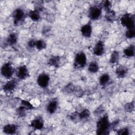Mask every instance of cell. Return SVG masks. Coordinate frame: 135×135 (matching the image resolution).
Wrapping results in <instances>:
<instances>
[{"mask_svg": "<svg viewBox=\"0 0 135 135\" xmlns=\"http://www.w3.org/2000/svg\"><path fill=\"white\" fill-rule=\"evenodd\" d=\"M15 72L12 63L10 62L4 63L1 68V73L2 75L5 79H11Z\"/></svg>", "mask_w": 135, "mask_h": 135, "instance_id": "cell-5", "label": "cell"}, {"mask_svg": "<svg viewBox=\"0 0 135 135\" xmlns=\"http://www.w3.org/2000/svg\"><path fill=\"white\" fill-rule=\"evenodd\" d=\"M21 106L23 107L27 111L32 110L35 108V107L28 101L25 100H21Z\"/></svg>", "mask_w": 135, "mask_h": 135, "instance_id": "cell-30", "label": "cell"}, {"mask_svg": "<svg viewBox=\"0 0 135 135\" xmlns=\"http://www.w3.org/2000/svg\"><path fill=\"white\" fill-rule=\"evenodd\" d=\"M17 85V81L15 79H9L3 86V90L5 93L11 94L14 92Z\"/></svg>", "mask_w": 135, "mask_h": 135, "instance_id": "cell-9", "label": "cell"}, {"mask_svg": "<svg viewBox=\"0 0 135 135\" xmlns=\"http://www.w3.org/2000/svg\"><path fill=\"white\" fill-rule=\"evenodd\" d=\"M36 40L34 39H31L27 42V46L31 49H33L35 47Z\"/></svg>", "mask_w": 135, "mask_h": 135, "instance_id": "cell-36", "label": "cell"}, {"mask_svg": "<svg viewBox=\"0 0 135 135\" xmlns=\"http://www.w3.org/2000/svg\"><path fill=\"white\" fill-rule=\"evenodd\" d=\"M102 8L100 5H93L88 10V16L91 21H96L100 19L102 16Z\"/></svg>", "mask_w": 135, "mask_h": 135, "instance_id": "cell-6", "label": "cell"}, {"mask_svg": "<svg viewBox=\"0 0 135 135\" xmlns=\"http://www.w3.org/2000/svg\"><path fill=\"white\" fill-rule=\"evenodd\" d=\"M50 82V75L45 72L41 73L36 78L37 84L41 88H46Z\"/></svg>", "mask_w": 135, "mask_h": 135, "instance_id": "cell-8", "label": "cell"}, {"mask_svg": "<svg viewBox=\"0 0 135 135\" xmlns=\"http://www.w3.org/2000/svg\"><path fill=\"white\" fill-rule=\"evenodd\" d=\"M105 44L102 40H99L94 45L93 49V53L97 56L103 55L105 52Z\"/></svg>", "mask_w": 135, "mask_h": 135, "instance_id": "cell-13", "label": "cell"}, {"mask_svg": "<svg viewBox=\"0 0 135 135\" xmlns=\"http://www.w3.org/2000/svg\"><path fill=\"white\" fill-rule=\"evenodd\" d=\"M87 63V57L83 51L78 52L74 56L73 66L75 69H81L84 68Z\"/></svg>", "mask_w": 135, "mask_h": 135, "instance_id": "cell-4", "label": "cell"}, {"mask_svg": "<svg viewBox=\"0 0 135 135\" xmlns=\"http://www.w3.org/2000/svg\"><path fill=\"white\" fill-rule=\"evenodd\" d=\"M80 32L81 35L85 38H90L92 36L93 29L92 26L91 22H88L84 25H83L81 28Z\"/></svg>", "mask_w": 135, "mask_h": 135, "instance_id": "cell-14", "label": "cell"}, {"mask_svg": "<svg viewBox=\"0 0 135 135\" xmlns=\"http://www.w3.org/2000/svg\"><path fill=\"white\" fill-rule=\"evenodd\" d=\"M102 9H104L105 11L108 12L112 8V3L110 1H105L101 5Z\"/></svg>", "mask_w": 135, "mask_h": 135, "instance_id": "cell-33", "label": "cell"}, {"mask_svg": "<svg viewBox=\"0 0 135 135\" xmlns=\"http://www.w3.org/2000/svg\"><path fill=\"white\" fill-rule=\"evenodd\" d=\"M18 129L17 124L14 123L7 124L3 127L2 131L3 133L6 134H13L16 133Z\"/></svg>", "mask_w": 135, "mask_h": 135, "instance_id": "cell-15", "label": "cell"}, {"mask_svg": "<svg viewBox=\"0 0 135 135\" xmlns=\"http://www.w3.org/2000/svg\"><path fill=\"white\" fill-rule=\"evenodd\" d=\"M27 111H28L26 109H25L23 107L20 105V107L16 109V113L18 117L21 118H23L26 115Z\"/></svg>", "mask_w": 135, "mask_h": 135, "instance_id": "cell-31", "label": "cell"}, {"mask_svg": "<svg viewBox=\"0 0 135 135\" xmlns=\"http://www.w3.org/2000/svg\"><path fill=\"white\" fill-rule=\"evenodd\" d=\"M84 94V91L82 88L78 85H75L74 90L73 92V95L76 98H82Z\"/></svg>", "mask_w": 135, "mask_h": 135, "instance_id": "cell-29", "label": "cell"}, {"mask_svg": "<svg viewBox=\"0 0 135 135\" xmlns=\"http://www.w3.org/2000/svg\"><path fill=\"white\" fill-rule=\"evenodd\" d=\"M70 120L74 123H78L81 121L80 116H79V112L77 111L73 112L69 114V115Z\"/></svg>", "mask_w": 135, "mask_h": 135, "instance_id": "cell-28", "label": "cell"}, {"mask_svg": "<svg viewBox=\"0 0 135 135\" xmlns=\"http://www.w3.org/2000/svg\"><path fill=\"white\" fill-rule=\"evenodd\" d=\"M110 81V76L108 73H105L100 75L99 79V83L101 86H105L108 85Z\"/></svg>", "mask_w": 135, "mask_h": 135, "instance_id": "cell-20", "label": "cell"}, {"mask_svg": "<svg viewBox=\"0 0 135 135\" xmlns=\"http://www.w3.org/2000/svg\"><path fill=\"white\" fill-rule=\"evenodd\" d=\"M110 121L109 116L104 114L100 117L96 124V133L99 135H105L110 133Z\"/></svg>", "mask_w": 135, "mask_h": 135, "instance_id": "cell-1", "label": "cell"}, {"mask_svg": "<svg viewBox=\"0 0 135 135\" xmlns=\"http://www.w3.org/2000/svg\"><path fill=\"white\" fill-rule=\"evenodd\" d=\"M30 126L34 130H42L44 126V121L43 117L41 115H37L31 121Z\"/></svg>", "mask_w": 135, "mask_h": 135, "instance_id": "cell-10", "label": "cell"}, {"mask_svg": "<svg viewBox=\"0 0 135 135\" xmlns=\"http://www.w3.org/2000/svg\"><path fill=\"white\" fill-rule=\"evenodd\" d=\"M125 37L128 39H132L135 36V30L134 28L127 29L124 33Z\"/></svg>", "mask_w": 135, "mask_h": 135, "instance_id": "cell-32", "label": "cell"}, {"mask_svg": "<svg viewBox=\"0 0 135 135\" xmlns=\"http://www.w3.org/2000/svg\"><path fill=\"white\" fill-rule=\"evenodd\" d=\"M104 112V108L101 105L94 111V115L96 117H101Z\"/></svg>", "mask_w": 135, "mask_h": 135, "instance_id": "cell-35", "label": "cell"}, {"mask_svg": "<svg viewBox=\"0 0 135 135\" xmlns=\"http://www.w3.org/2000/svg\"><path fill=\"white\" fill-rule=\"evenodd\" d=\"M99 69L100 67L99 63L96 61H91L88 66V70L89 72L92 74L97 73L99 71Z\"/></svg>", "mask_w": 135, "mask_h": 135, "instance_id": "cell-21", "label": "cell"}, {"mask_svg": "<svg viewBox=\"0 0 135 135\" xmlns=\"http://www.w3.org/2000/svg\"><path fill=\"white\" fill-rule=\"evenodd\" d=\"M123 54L127 57H132L134 56L135 47L133 44H131L123 50Z\"/></svg>", "mask_w": 135, "mask_h": 135, "instance_id": "cell-19", "label": "cell"}, {"mask_svg": "<svg viewBox=\"0 0 135 135\" xmlns=\"http://www.w3.org/2000/svg\"><path fill=\"white\" fill-rule=\"evenodd\" d=\"M15 75L17 78L20 80H24L27 79L30 76V71L25 64L20 65L15 70Z\"/></svg>", "mask_w": 135, "mask_h": 135, "instance_id": "cell-7", "label": "cell"}, {"mask_svg": "<svg viewBox=\"0 0 135 135\" xmlns=\"http://www.w3.org/2000/svg\"><path fill=\"white\" fill-rule=\"evenodd\" d=\"M105 19L107 21L112 23L114 22L116 20V13L115 12L112 10L111 9L108 12H106L105 14Z\"/></svg>", "mask_w": 135, "mask_h": 135, "instance_id": "cell-23", "label": "cell"}, {"mask_svg": "<svg viewBox=\"0 0 135 135\" xmlns=\"http://www.w3.org/2000/svg\"><path fill=\"white\" fill-rule=\"evenodd\" d=\"M121 25L127 29L134 28L135 18L134 15L130 13H126L123 14L120 18Z\"/></svg>", "mask_w": 135, "mask_h": 135, "instance_id": "cell-2", "label": "cell"}, {"mask_svg": "<svg viewBox=\"0 0 135 135\" xmlns=\"http://www.w3.org/2000/svg\"><path fill=\"white\" fill-rule=\"evenodd\" d=\"M117 133L119 135H128L130 134V130L128 127H123L117 131Z\"/></svg>", "mask_w": 135, "mask_h": 135, "instance_id": "cell-34", "label": "cell"}, {"mask_svg": "<svg viewBox=\"0 0 135 135\" xmlns=\"http://www.w3.org/2000/svg\"><path fill=\"white\" fill-rule=\"evenodd\" d=\"M26 14L21 8H17L12 12V16L14 26H18L23 24L26 18Z\"/></svg>", "mask_w": 135, "mask_h": 135, "instance_id": "cell-3", "label": "cell"}, {"mask_svg": "<svg viewBox=\"0 0 135 135\" xmlns=\"http://www.w3.org/2000/svg\"><path fill=\"white\" fill-rule=\"evenodd\" d=\"M120 59V53L117 50H113L112 53H111L110 58H109V62L111 64H114L118 62Z\"/></svg>", "mask_w": 135, "mask_h": 135, "instance_id": "cell-22", "label": "cell"}, {"mask_svg": "<svg viewBox=\"0 0 135 135\" xmlns=\"http://www.w3.org/2000/svg\"><path fill=\"white\" fill-rule=\"evenodd\" d=\"M134 101L133 100L131 102H127L123 107L124 110L128 113H132L134 110Z\"/></svg>", "mask_w": 135, "mask_h": 135, "instance_id": "cell-27", "label": "cell"}, {"mask_svg": "<svg viewBox=\"0 0 135 135\" xmlns=\"http://www.w3.org/2000/svg\"><path fill=\"white\" fill-rule=\"evenodd\" d=\"M59 107V101L56 98L50 99L46 105V110L50 114H53L56 112Z\"/></svg>", "mask_w": 135, "mask_h": 135, "instance_id": "cell-12", "label": "cell"}, {"mask_svg": "<svg viewBox=\"0 0 135 135\" xmlns=\"http://www.w3.org/2000/svg\"><path fill=\"white\" fill-rule=\"evenodd\" d=\"M115 73L118 78L122 79L126 77L128 75V69L124 65H119L116 68Z\"/></svg>", "mask_w": 135, "mask_h": 135, "instance_id": "cell-16", "label": "cell"}, {"mask_svg": "<svg viewBox=\"0 0 135 135\" xmlns=\"http://www.w3.org/2000/svg\"><path fill=\"white\" fill-rule=\"evenodd\" d=\"M63 57L60 55H53L49 59L47 64L50 66L59 68L63 65Z\"/></svg>", "mask_w": 135, "mask_h": 135, "instance_id": "cell-11", "label": "cell"}, {"mask_svg": "<svg viewBox=\"0 0 135 135\" xmlns=\"http://www.w3.org/2000/svg\"><path fill=\"white\" fill-rule=\"evenodd\" d=\"M75 85L72 82L68 83L63 88V91L67 94H72L74 90Z\"/></svg>", "mask_w": 135, "mask_h": 135, "instance_id": "cell-25", "label": "cell"}, {"mask_svg": "<svg viewBox=\"0 0 135 135\" xmlns=\"http://www.w3.org/2000/svg\"><path fill=\"white\" fill-rule=\"evenodd\" d=\"M28 16L33 22H38L41 19V15L40 12L36 9L31 10L27 13Z\"/></svg>", "mask_w": 135, "mask_h": 135, "instance_id": "cell-18", "label": "cell"}, {"mask_svg": "<svg viewBox=\"0 0 135 135\" xmlns=\"http://www.w3.org/2000/svg\"><path fill=\"white\" fill-rule=\"evenodd\" d=\"M79 116L82 121H86L89 119L91 116V112L88 109H84L79 112Z\"/></svg>", "mask_w": 135, "mask_h": 135, "instance_id": "cell-24", "label": "cell"}, {"mask_svg": "<svg viewBox=\"0 0 135 135\" xmlns=\"http://www.w3.org/2000/svg\"><path fill=\"white\" fill-rule=\"evenodd\" d=\"M18 41V35L15 32L9 34L6 39V44L9 46H12L17 43Z\"/></svg>", "mask_w": 135, "mask_h": 135, "instance_id": "cell-17", "label": "cell"}, {"mask_svg": "<svg viewBox=\"0 0 135 135\" xmlns=\"http://www.w3.org/2000/svg\"><path fill=\"white\" fill-rule=\"evenodd\" d=\"M46 46H47L46 43L44 40L42 39L36 40L35 48H36L37 50L42 51L46 48Z\"/></svg>", "mask_w": 135, "mask_h": 135, "instance_id": "cell-26", "label": "cell"}]
</instances>
